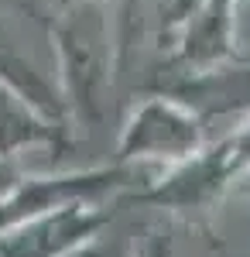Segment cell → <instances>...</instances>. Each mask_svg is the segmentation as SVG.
<instances>
[{
  "mask_svg": "<svg viewBox=\"0 0 250 257\" xmlns=\"http://www.w3.org/2000/svg\"><path fill=\"white\" fill-rule=\"evenodd\" d=\"M106 182L99 178H62V182H38V185H28L18 199H11L4 209H0V226H11L21 216H31L38 209H48L55 199H72V196H86V192H99Z\"/></svg>",
  "mask_w": 250,
  "mask_h": 257,
  "instance_id": "6da1fadb",
  "label": "cell"
},
{
  "mask_svg": "<svg viewBox=\"0 0 250 257\" xmlns=\"http://www.w3.org/2000/svg\"><path fill=\"white\" fill-rule=\"evenodd\" d=\"M7 185H11V182H7V172H4V168H0V192H4V189H7Z\"/></svg>",
  "mask_w": 250,
  "mask_h": 257,
  "instance_id": "7a4b0ae2",
  "label": "cell"
}]
</instances>
